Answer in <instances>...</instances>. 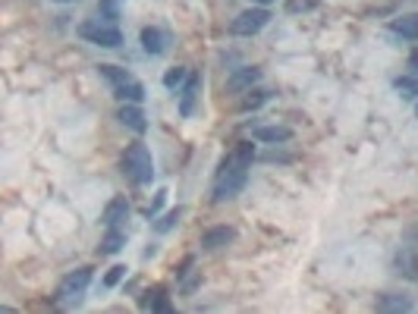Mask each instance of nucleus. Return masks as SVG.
<instances>
[{
	"label": "nucleus",
	"mask_w": 418,
	"mask_h": 314,
	"mask_svg": "<svg viewBox=\"0 0 418 314\" xmlns=\"http://www.w3.org/2000/svg\"><path fill=\"white\" fill-rule=\"evenodd\" d=\"M123 173H126L135 186H148L154 180V160H151V151L142 142L129 145L123 151Z\"/></svg>",
	"instance_id": "1"
},
{
	"label": "nucleus",
	"mask_w": 418,
	"mask_h": 314,
	"mask_svg": "<svg viewBox=\"0 0 418 314\" xmlns=\"http://www.w3.org/2000/svg\"><path fill=\"white\" fill-rule=\"evenodd\" d=\"M79 38H85L89 45H97V47H119L123 45V32L117 29V23H107V19H89V23L79 25Z\"/></svg>",
	"instance_id": "2"
},
{
	"label": "nucleus",
	"mask_w": 418,
	"mask_h": 314,
	"mask_svg": "<svg viewBox=\"0 0 418 314\" xmlns=\"http://www.w3.org/2000/svg\"><path fill=\"white\" fill-rule=\"evenodd\" d=\"M246 182H248L246 167H230V170L220 167L217 182H214V204H224V202H230V198H236V195L246 189Z\"/></svg>",
	"instance_id": "3"
},
{
	"label": "nucleus",
	"mask_w": 418,
	"mask_h": 314,
	"mask_svg": "<svg viewBox=\"0 0 418 314\" xmlns=\"http://www.w3.org/2000/svg\"><path fill=\"white\" fill-rule=\"evenodd\" d=\"M91 283V267H79L73 270L69 277H63V283H60L57 289V299L63 302V305H79L85 295V289H89Z\"/></svg>",
	"instance_id": "4"
},
{
	"label": "nucleus",
	"mask_w": 418,
	"mask_h": 314,
	"mask_svg": "<svg viewBox=\"0 0 418 314\" xmlns=\"http://www.w3.org/2000/svg\"><path fill=\"white\" fill-rule=\"evenodd\" d=\"M268 23H270L268 10H264V7H252V10H242V13L233 19L230 32H233V35H239V38H252V35H258V32H262Z\"/></svg>",
	"instance_id": "5"
},
{
	"label": "nucleus",
	"mask_w": 418,
	"mask_h": 314,
	"mask_svg": "<svg viewBox=\"0 0 418 314\" xmlns=\"http://www.w3.org/2000/svg\"><path fill=\"white\" fill-rule=\"evenodd\" d=\"M258 82H262V69L242 67V69H233L230 73V79H227V91H233V95H246V91L255 88Z\"/></svg>",
	"instance_id": "6"
},
{
	"label": "nucleus",
	"mask_w": 418,
	"mask_h": 314,
	"mask_svg": "<svg viewBox=\"0 0 418 314\" xmlns=\"http://www.w3.org/2000/svg\"><path fill=\"white\" fill-rule=\"evenodd\" d=\"M252 138L255 142H262V145H286L292 138V129L280 126V123H268V126H255Z\"/></svg>",
	"instance_id": "7"
},
{
	"label": "nucleus",
	"mask_w": 418,
	"mask_h": 314,
	"mask_svg": "<svg viewBox=\"0 0 418 314\" xmlns=\"http://www.w3.org/2000/svg\"><path fill=\"white\" fill-rule=\"evenodd\" d=\"M233 239H236V230H233V226H211L202 236V248L205 252H217V248H227Z\"/></svg>",
	"instance_id": "8"
},
{
	"label": "nucleus",
	"mask_w": 418,
	"mask_h": 314,
	"mask_svg": "<svg viewBox=\"0 0 418 314\" xmlns=\"http://www.w3.org/2000/svg\"><path fill=\"white\" fill-rule=\"evenodd\" d=\"M167 32L164 29H157V25H145L142 29V51L151 53V57H161V53L167 51Z\"/></svg>",
	"instance_id": "9"
},
{
	"label": "nucleus",
	"mask_w": 418,
	"mask_h": 314,
	"mask_svg": "<svg viewBox=\"0 0 418 314\" xmlns=\"http://www.w3.org/2000/svg\"><path fill=\"white\" fill-rule=\"evenodd\" d=\"M117 120L123 123L126 129L139 132V135L148 129V120H145V113H142V107H139V104H123V107H119V113H117Z\"/></svg>",
	"instance_id": "10"
},
{
	"label": "nucleus",
	"mask_w": 418,
	"mask_h": 314,
	"mask_svg": "<svg viewBox=\"0 0 418 314\" xmlns=\"http://www.w3.org/2000/svg\"><path fill=\"white\" fill-rule=\"evenodd\" d=\"M252 160H255V145L252 142H239L236 148L224 157V164H220V167H224V170H230V167H246V170H248Z\"/></svg>",
	"instance_id": "11"
},
{
	"label": "nucleus",
	"mask_w": 418,
	"mask_h": 314,
	"mask_svg": "<svg viewBox=\"0 0 418 314\" xmlns=\"http://www.w3.org/2000/svg\"><path fill=\"white\" fill-rule=\"evenodd\" d=\"M198 88H202V75H189V82L183 85V97H179V113H183V117H192L195 113Z\"/></svg>",
	"instance_id": "12"
},
{
	"label": "nucleus",
	"mask_w": 418,
	"mask_h": 314,
	"mask_svg": "<svg viewBox=\"0 0 418 314\" xmlns=\"http://www.w3.org/2000/svg\"><path fill=\"white\" fill-rule=\"evenodd\" d=\"M390 32H393V35L409 38V41H418V13L396 16L393 23H390Z\"/></svg>",
	"instance_id": "13"
},
{
	"label": "nucleus",
	"mask_w": 418,
	"mask_h": 314,
	"mask_svg": "<svg viewBox=\"0 0 418 314\" xmlns=\"http://www.w3.org/2000/svg\"><path fill=\"white\" fill-rule=\"evenodd\" d=\"M113 97L123 101V104H142V101H145V85L132 79V82H126V85H117V88H113Z\"/></svg>",
	"instance_id": "14"
},
{
	"label": "nucleus",
	"mask_w": 418,
	"mask_h": 314,
	"mask_svg": "<svg viewBox=\"0 0 418 314\" xmlns=\"http://www.w3.org/2000/svg\"><path fill=\"white\" fill-rule=\"evenodd\" d=\"M129 217V202L126 198H113V202H107L104 214H101V220H104V226H117L119 220Z\"/></svg>",
	"instance_id": "15"
},
{
	"label": "nucleus",
	"mask_w": 418,
	"mask_h": 314,
	"mask_svg": "<svg viewBox=\"0 0 418 314\" xmlns=\"http://www.w3.org/2000/svg\"><path fill=\"white\" fill-rule=\"evenodd\" d=\"M374 308H378V311H412V299L396 295V292H387V295H381V299L374 302Z\"/></svg>",
	"instance_id": "16"
},
{
	"label": "nucleus",
	"mask_w": 418,
	"mask_h": 314,
	"mask_svg": "<svg viewBox=\"0 0 418 314\" xmlns=\"http://www.w3.org/2000/svg\"><path fill=\"white\" fill-rule=\"evenodd\" d=\"M123 245H126V232L117 230V226H111V232L101 239V248H97V252H101V254H117Z\"/></svg>",
	"instance_id": "17"
},
{
	"label": "nucleus",
	"mask_w": 418,
	"mask_h": 314,
	"mask_svg": "<svg viewBox=\"0 0 418 314\" xmlns=\"http://www.w3.org/2000/svg\"><path fill=\"white\" fill-rule=\"evenodd\" d=\"M97 73H101V79H107V82L117 88V85H126V82H132V75L126 73V69H119V67H113V63H101L97 67Z\"/></svg>",
	"instance_id": "18"
},
{
	"label": "nucleus",
	"mask_w": 418,
	"mask_h": 314,
	"mask_svg": "<svg viewBox=\"0 0 418 314\" xmlns=\"http://www.w3.org/2000/svg\"><path fill=\"white\" fill-rule=\"evenodd\" d=\"M268 101H270V91H264V88H248L246 97L239 101V110H258V107L268 104Z\"/></svg>",
	"instance_id": "19"
},
{
	"label": "nucleus",
	"mask_w": 418,
	"mask_h": 314,
	"mask_svg": "<svg viewBox=\"0 0 418 314\" xmlns=\"http://www.w3.org/2000/svg\"><path fill=\"white\" fill-rule=\"evenodd\" d=\"M186 82H189V69H186V67H173V69H167V75H164V88L176 91V88H183Z\"/></svg>",
	"instance_id": "20"
},
{
	"label": "nucleus",
	"mask_w": 418,
	"mask_h": 314,
	"mask_svg": "<svg viewBox=\"0 0 418 314\" xmlns=\"http://www.w3.org/2000/svg\"><path fill=\"white\" fill-rule=\"evenodd\" d=\"M393 88L399 91V97L412 101V97H418V75H403V79H396Z\"/></svg>",
	"instance_id": "21"
},
{
	"label": "nucleus",
	"mask_w": 418,
	"mask_h": 314,
	"mask_svg": "<svg viewBox=\"0 0 418 314\" xmlns=\"http://www.w3.org/2000/svg\"><path fill=\"white\" fill-rule=\"evenodd\" d=\"M183 214H186V210H183V208H173V210H167L164 217H161V220H157V224H154V230H157V232H167V230H173V226L179 224V217H183Z\"/></svg>",
	"instance_id": "22"
},
{
	"label": "nucleus",
	"mask_w": 418,
	"mask_h": 314,
	"mask_svg": "<svg viewBox=\"0 0 418 314\" xmlns=\"http://www.w3.org/2000/svg\"><path fill=\"white\" fill-rule=\"evenodd\" d=\"M97 13H101V19H107V23H117V19H119V3H117V0H101V3H97Z\"/></svg>",
	"instance_id": "23"
},
{
	"label": "nucleus",
	"mask_w": 418,
	"mask_h": 314,
	"mask_svg": "<svg viewBox=\"0 0 418 314\" xmlns=\"http://www.w3.org/2000/svg\"><path fill=\"white\" fill-rule=\"evenodd\" d=\"M126 277V267H123V264H113L111 270H107V277H104V286H117L119 280Z\"/></svg>",
	"instance_id": "24"
},
{
	"label": "nucleus",
	"mask_w": 418,
	"mask_h": 314,
	"mask_svg": "<svg viewBox=\"0 0 418 314\" xmlns=\"http://www.w3.org/2000/svg\"><path fill=\"white\" fill-rule=\"evenodd\" d=\"M167 195H170V192H167V189H161V192H157V195H154V202H151V204H148V210H145V214H148V217H157V210L164 208V202H167Z\"/></svg>",
	"instance_id": "25"
},
{
	"label": "nucleus",
	"mask_w": 418,
	"mask_h": 314,
	"mask_svg": "<svg viewBox=\"0 0 418 314\" xmlns=\"http://www.w3.org/2000/svg\"><path fill=\"white\" fill-rule=\"evenodd\" d=\"M314 7V0H290L286 3V13H305V10Z\"/></svg>",
	"instance_id": "26"
},
{
	"label": "nucleus",
	"mask_w": 418,
	"mask_h": 314,
	"mask_svg": "<svg viewBox=\"0 0 418 314\" xmlns=\"http://www.w3.org/2000/svg\"><path fill=\"white\" fill-rule=\"evenodd\" d=\"M262 160H280V164H283V160H292V154H280V151H268V154H262Z\"/></svg>",
	"instance_id": "27"
},
{
	"label": "nucleus",
	"mask_w": 418,
	"mask_h": 314,
	"mask_svg": "<svg viewBox=\"0 0 418 314\" xmlns=\"http://www.w3.org/2000/svg\"><path fill=\"white\" fill-rule=\"evenodd\" d=\"M252 3H258V7H268V3H277V0H252Z\"/></svg>",
	"instance_id": "28"
},
{
	"label": "nucleus",
	"mask_w": 418,
	"mask_h": 314,
	"mask_svg": "<svg viewBox=\"0 0 418 314\" xmlns=\"http://www.w3.org/2000/svg\"><path fill=\"white\" fill-rule=\"evenodd\" d=\"M412 67H415V69H418V53H412Z\"/></svg>",
	"instance_id": "29"
},
{
	"label": "nucleus",
	"mask_w": 418,
	"mask_h": 314,
	"mask_svg": "<svg viewBox=\"0 0 418 314\" xmlns=\"http://www.w3.org/2000/svg\"><path fill=\"white\" fill-rule=\"evenodd\" d=\"M54 3H76V0H54Z\"/></svg>",
	"instance_id": "30"
},
{
	"label": "nucleus",
	"mask_w": 418,
	"mask_h": 314,
	"mask_svg": "<svg viewBox=\"0 0 418 314\" xmlns=\"http://www.w3.org/2000/svg\"><path fill=\"white\" fill-rule=\"evenodd\" d=\"M415 117H418V101H415Z\"/></svg>",
	"instance_id": "31"
}]
</instances>
